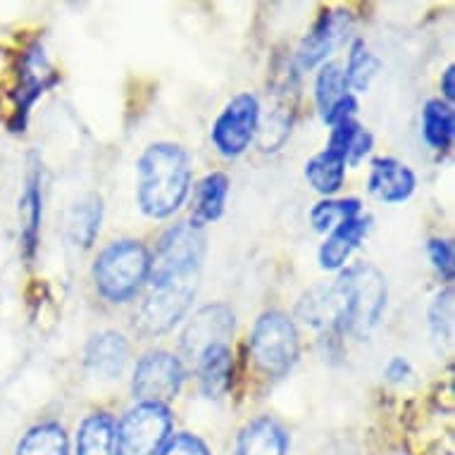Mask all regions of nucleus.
<instances>
[{"label":"nucleus","mask_w":455,"mask_h":455,"mask_svg":"<svg viewBox=\"0 0 455 455\" xmlns=\"http://www.w3.org/2000/svg\"><path fill=\"white\" fill-rule=\"evenodd\" d=\"M172 429V415L163 403H139L117 427L120 455H160Z\"/></svg>","instance_id":"nucleus-6"},{"label":"nucleus","mask_w":455,"mask_h":455,"mask_svg":"<svg viewBox=\"0 0 455 455\" xmlns=\"http://www.w3.org/2000/svg\"><path fill=\"white\" fill-rule=\"evenodd\" d=\"M348 96L351 93H348V82H346L344 69L334 65V62L324 65L320 69V75H317V82H315V98H317L322 120H327L329 115L344 103Z\"/></svg>","instance_id":"nucleus-24"},{"label":"nucleus","mask_w":455,"mask_h":455,"mask_svg":"<svg viewBox=\"0 0 455 455\" xmlns=\"http://www.w3.org/2000/svg\"><path fill=\"white\" fill-rule=\"evenodd\" d=\"M429 327H432L436 344L451 346L453 341V289H446L436 296L432 310H429Z\"/></svg>","instance_id":"nucleus-28"},{"label":"nucleus","mask_w":455,"mask_h":455,"mask_svg":"<svg viewBox=\"0 0 455 455\" xmlns=\"http://www.w3.org/2000/svg\"><path fill=\"white\" fill-rule=\"evenodd\" d=\"M379 69V60L374 58L372 52L367 51L365 41H353L351 52H348V68H346V82H348V89L355 91H367L372 76L377 75Z\"/></svg>","instance_id":"nucleus-26"},{"label":"nucleus","mask_w":455,"mask_h":455,"mask_svg":"<svg viewBox=\"0 0 455 455\" xmlns=\"http://www.w3.org/2000/svg\"><path fill=\"white\" fill-rule=\"evenodd\" d=\"M160 455H210V451L194 434H177L174 439H167Z\"/></svg>","instance_id":"nucleus-29"},{"label":"nucleus","mask_w":455,"mask_h":455,"mask_svg":"<svg viewBox=\"0 0 455 455\" xmlns=\"http://www.w3.org/2000/svg\"><path fill=\"white\" fill-rule=\"evenodd\" d=\"M234 334V313L227 306H205L191 317L181 334V351L191 363L212 346L227 344Z\"/></svg>","instance_id":"nucleus-10"},{"label":"nucleus","mask_w":455,"mask_h":455,"mask_svg":"<svg viewBox=\"0 0 455 455\" xmlns=\"http://www.w3.org/2000/svg\"><path fill=\"white\" fill-rule=\"evenodd\" d=\"M198 275H174L150 279V289L143 299L139 322L150 334H163L187 315L196 296Z\"/></svg>","instance_id":"nucleus-5"},{"label":"nucleus","mask_w":455,"mask_h":455,"mask_svg":"<svg viewBox=\"0 0 455 455\" xmlns=\"http://www.w3.org/2000/svg\"><path fill=\"white\" fill-rule=\"evenodd\" d=\"M429 258H432L434 267L439 269V275L451 282L453 279V246L446 239L429 241Z\"/></svg>","instance_id":"nucleus-30"},{"label":"nucleus","mask_w":455,"mask_h":455,"mask_svg":"<svg viewBox=\"0 0 455 455\" xmlns=\"http://www.w3.org/2000/svg\"><path fill=\"white\" fill-rule=\"evenodd\" d=\"M260 122V105L253 93L234 96L212 127V143L224 157H236L251 146Z\"/></svg>","instance_id":"nucleus-8"},{"label":"nucleus","mask_w":455,"mask_h":455,"mask_svg":"<svg viewBox=\"0 0 455 455\" xmlns=\"http://www.w3.org/2000/svg\"><path fill=\"white\" fill-rule=\"evenodd\" d=\"M286 432L272 418H255L241 429L234 455H286Z\"/></svg>","instance_id":"nucleus-15"},{"label":"nucleus","mask_w":455,"mask_h":455,"mask_svg":"<svg viewBox=\"0 0 455 455\" xmlns=\"http://www.w3.org/2000/svg\"><path fill=\"white\" fill-rule=\"evenodd\" d=\"M86 367L100 379H117L127 365V339L117 331H100L86 344Z\"/></svg>","instance_id":"nucleus-13"},{"label":"nucleus","mask_w":455,"mask_h":455,"mask_svg":"<svg viewBox=\"0 0 455 455\" xmlns=\"http://www.w3.org/2000/svg\"><path fill=\"white\" fill-rule=\"evenodd\" d=\"M234 355L229 351V346L220 344L212 346L203 353L201 358L196 360L198 367V379H201L203 394L208 398H220L229 391L232 387L234 374Z\"/></svg>","instance_id":"nucleus-16"},{"label":"nucleus","mask_w":455,"mask_h":455,"mask_svg":"<svg viewBox=\"0 0 455 455\" xmlns=\"http://www.w3.org/2000/svg\"><path fill=\"white\" fill-rule=\"evenodd\" d=\"M453 76H455V69L453 65L443 72V79H441V89H443V96L448 98V100H453Z\"/></svg>","instance_id":"nucleus-33"},{"label":"nucleus","mask_w":455,"mask_h":455,"mask_svg":"<svg viewBox=\"0 0 455 455\" xmlns=\"http://www.w3.org/2000/svg\"><path fill=\"white\" fill-rule=\"evenodd\" d=\"M367 234V220L353 217L348 222L339 224L336 229L327 236V241L320 248V265L322 269H341L351 253L358 248L363 236Z\"/></svg>","instance_id":"nucleus-17"},{"label":"nucleus","mask_w":455,"mask_h":455,"mask_svg":"<svg viewBox=\"0 0 455 455\" xmlns=\"http://www.w3.org/2000/svg\"><path fill=\"white\" fill-rule=\"evenodd\" d=\"M453 110L451 105L441 103V100H429L422 110V132H425V141L436 150H446L453 141Z\"/></svg>","instance_id":"nucleus-25"},{"label":"nucleus","mask_w":455,"mask_h":455,"mask_svg":"<svg viewBox=\"0 0 455 455\" xmlns=\"http://www.w3.org/2000/svg\"><path fill=\"white\" fill-rule=\"evenodd\" d=\"M229 196V177L222 172H212L203 177L196 187L194 212H191V224L201 229L203 224L215 222L224 212V203Z\"/></svg>","instance_id":"nucleus-19"},{"label":"nucleus","mask_w":455,"mask_h":455,"mask_svg":"<svg viewBox=\"0 0 455 455\" xmlns=\"http://www.w3.org/2000/svg\"><path fill=\"white\" fill-rule=\"evenodd\" d=\"M346 174V157L334 148H324L322 153L306 164V177L313 184L315 191H320L324 196L336 194L341 184H344Z\"/></svg>","instance_id":"nucleus-22"},{"label":"nucleus","mask_w":455,"mask_h":455,"mask_svg":"<svg viewBox=\"0 0 455 455\" xmlns=\"http://www.w3.org/2000/svg\"><path fill=\"white\" fill-rule=\"evenodd\" d=\"M348 27V17L344 12H322V17L315 22L313 31L307 34L299 45L296 60L300 69H313L322 60H327V55L334 51L339 38Z\"/></svg>","instance_id":"nucleus-12"},{"label":"nucleus","mask_w":455,"mask_h":455,"mask_svg":"<svg viewBox=\"0 0 455 455\" xmlns=\"http://www.w3.org/2000/svg\"><path fill=\"white\" fill-rule=\"evenodd\" d=\"M191 164L187 150L174 143H153L139 157V203L148 217L163 220L187 201Z\"/></svg>","instance_id":"nucleus-1"},{"label":"nucleus","mask_w":455,"mask_h":455,"mask_svg":"<svg viewBox=\"0 0 455 455\" xmlns=\"http://www.w3.org/2000/svg\"><path fill=\"white\" fill-rule=\"evenodd\" d=\"M52 82H55V75H52V68L48 65V58H45L44 48L38 44H34L31 48H27V52H24L22 58L20 89H17L15 132H20V127H24V122H27V115H29V108L34 105V100H36Z\"/></svg>","instance_id":"nucleus-11"},{"label":"nucleus","mask_w":455,"mask_h":455,"mask_svg":"<svg viewBox=\"0 0 455 455\" xmlns=\"http://www.w3.org/2000/svg\"><path fill=\"white\" fill-rule=\"evenodd\" d=\"M76 455H120L117 422L108 412H93L76 434Z\"/></svg>","instance_id":"nucleus-18"},{"label":"nucleus","mask_w":455,"mask_h":455,"mask_svg":"<svg viewBox=\"0 0 455 455\" xmlns=\"http://www.w3.org/2000/svg\"><path fill=\"white\" fill-rule=\"evenodd\" d=\"M41 212H44V198H41V172L38 164L31 167L24 187L22 201H20V217H22V243L27 258H34L38 248V234H41Z\"/></svg>","instance_id":"nucleus-20"},{"label":"nucleus","mask_w":455,"mask_h":455,"mask_svg":"<svg viewBox=\"0 0 455 455\" xmlns=\"http://www.w3.org/2000/svg\"><path fill=\"white\" fill-rule=\"evenodd\" d=\"M341 306V331L365 339L387 306V279L372 265H353L331 286Z\"/></svg>","instance_id":"nucleus-2"},{"label":"nucleus","mask_w":455,"mask_h":455,"mask_svg":"<svg viewBox=\"0 0 455 455\" xmlns=\"http://www.w3.org/2000/svg\"><path fill=\"white\" fill-rule=\"evenodd\" d=\"M100 220H103V201H100V196H84L82 201L69 210L68 217V234L72 243L82 248L93 246L98 229H100Z\"/></svg>","instance_id":"nucleus-21"},{"label":"nucleus","mask_w":455,"mask_h":455,"mask_svg":"<svg viewBox=\"0 0 455 455\" xmlns=\"http://www.w3.org/2000/svg\"><path fill=\"white\" fill-rule=\"evenodd\" d=\"M360 215V201L358 198H344V201H322L317 203L310 212L315 229L317 232H329L336 229L339 224L348 222L353 217Z\"/></svg>","instance_id":"nucleus-27"},{"label":"nucleus","mask_w":455,"mask_h":455,"mask_svg":"<svg viewBox=\"0 0 455 455\" xmlns=\"http://www.w3.org/2000/svg\"><path fill=\"white\" fill-rule=\"evenodd\" d=\"M205 255V236L198 227L188 222L174 224L163 234L150 258V279L174 275H198Z\"/></svg>","instance_id":"nucleus-7"},{"label":"nucleus","mask_w":455,"mask_h":455,"mask_svg":"<svg viewBox=\"0 0 455 455\" xmlns=\"http://www.w3.org/2000/svg\"><path fill=\"white\" fill-rule=\"evenodd\" d=\"M370 150H372V134L358 124V129H355L351 136V143H348V156H346V163L358 164L360 160L370 153Z\"/></svg>","instance_id":"nucleus-31"},{"label":"nucleus","mask_w":455,"mask_h":455,"mask_svg":"<svg viewBox=\"0 0 455 455\" xmlns=\"http://www.w3.org/2000/svg\"><path fill=\"white\" fill-rule=\"evenodd\" d=\"M17 455H69L68 434L58 422H41L24 434Z\"/></svg>","instance_id":"nucleus-23"},{"label":"nucleus","mask_w":455,"mask_h":455,"mask_svg":"<svg viewBox=\"0 0 455 455\" xmlns=\"http://www.w3.org/2000/svg\"><path fill=\"white\" fill-rule=\"evenodd\" d=\"M181 381H184V367L180 358H174L167 351H150L139 360L132 388L141 403L164 405L180 394Z\"/></svg>","instance_id":"nucleus-9"},{"label":"nucleus","mask_w":455,"mask_h":455,"mask_svg":"<svg viewBox=\"0 0 455 455\" xmlns=\"http://www.w3.org/2000/svg\"><path fill=\"white\" fill-rule=\"evenodd\" d=\"M150 275L148 248L139 241H115L98 255L93 279L98 291L112 303H124L143 286Z\"/></svg>","instance_id":"nucleus-3"},{"label":"nucleus","mask_w":455,"mask_h":455,"mask_svg":"<svg viewBox=\"0 0 455 455\" xmlns=\"http://www.w3.org/2000/svg\"><path fill=\"white\" fill-rule=\"evenodd\" d=\"M370 191L381 201L403 203L415 191V174L408 164L398 163L394 157H379L372 163Z\"/></svg>","instance_id":"nucleus-14"},{"label":"nucleus","mask_w":455,"mask_h":455,"mask_svg":"<svg viewBox=\"0 0 455 455\" xmlns=\"http://www.w3.org/2000/svg\"><path fill=\"white\" fill-rule=\"evenodd\" d=\"M251 358L267 377H283L299 360V331L279 310L258 317L251 334Z\"/></svg>","instance_id":"nucleus-4"},{"label":"nucleus","mask_w":455,"mask_h":455,"mask_svg":"<svg viewBox=\"0 0 455 455\" xmlns=\"http://www.w3.org/2000/svg\"><path fill=\"white\" fill-rule=\"evenodd\" d=\"M411 374V365H408V360L403 358H394L388 363L387 367V377L391 381H403L405 377Z\"/></svg>","instance_id":"nucleus-32"}]
</instances>
